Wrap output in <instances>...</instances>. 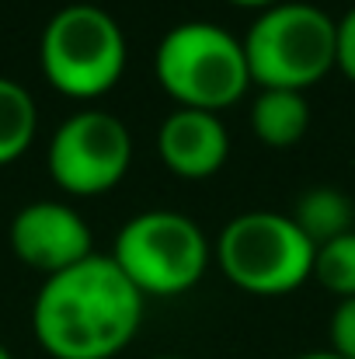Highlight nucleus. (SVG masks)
Masks as SVG:
<instances>
[{"instance_id": "nucleus-1", "label": "nucleus", "mask_w": 355, "mask_h": 359, "mask_svg": "<svg viewBox=\"0 0 355 359\" xmlns=\"http://www.w3.org/2000/svg\"><path fill=\"white\" fill-rule=\"evenodd\" d=\"M143 300L112 255H91L49 276L35 293V342L53 359H112L136 339Z\"/></svg>"}, {"instance_id": "nucleus-2", "label": "nucleus", "mask_w": 355, "mask_h": 359, "mask_svg": "<svg viewBox=\"0 0 355 359\" xmlns=\"http://www.w3.org/2000/svg\"><path fill=\"white\" fill-rule=\"evenodd\" d=\"M160 88L178 102V109L223 112L251 88V70L244 42L213 21L174 25L153 56Z\"/></svg>"}, {"instance_id": "nucleus-3", "label": "nucleus", "mask_w": 355, "mask_h": 359, "mask_svg": "<svg viewBox=\"0 0 355 359\" xmlns=\"http://www.w3.org/2000/svg\"><path fill=\"white\" fill-rule=\"evenodd\" d=\"M338 21L314 4H272L265 7L244 42L251 84L303 91L335 70Z\"/></svg>"}, {"instance_id": "nucleus-4", "label": "nucleus", "mask_w": 355, "mask_h": 359, "mask_svg": "<svg viewBox=\"0 0 355 359\" xmlns=\"http://www.w3.org/2000/svg\"><path fill=\"white\" fill-rule=\"evenodd\" d=\"M39 63L60 95L91 102L118 84L125 70V35L105 7L70 4L46 21Z\"/></svg>"}, {"instance_id": "nucleus-5", "label": "nucleus", "mask_w": 355, "mask_h": 359, "mask_svg": "<svg viewBox=\"0 0 355 359\" xmlns=\"http://www.w3.org/2000/svg\"><path fill=\"white\" fill-rule=\"evenodd\" d=\"M314 244L289 213L247 210L216 241V262L237 290L254 297H286L314 279Z\"/></svg>"}, {"instance_id": "nucleus-6", "label": "nucleus", "mask_w": 355, "mask_h": 359, "mask_svg": "<svg viewBox=\"0 0 355 359\" xmlns=\"http://www.w3.org/2000/svg\"><path fill=\"white\" fill-rule=\"evenodd\" d=\"M112 262L143 297H181L209 265V238L174 210H146L122 224Z\"/></svg>"}, {"instance_id": "nucleus-7", "label": "nucleus", "mask_w": 355, "mask_h": 359, "mask_svg": "<svg viewBox=\"0 0 355 359\" xmlns=\"http://www.w3.org/2000/svg\"><path fill=\"white\" fill-rule=\"evenodd\" d=\"M46 164L63 192L102 196L125 178L132 164V136L118 116L84 109L60 122V129L49 140Z\"/></svg>"}, {"instance_id": "nucleus-8", "label": "nucleus", "mask_w": 355, "mask_h": 359, "mask_svg": "<svg viewBox=\"0 0 355 359\" xmlns=\"http://www.w3.org/2000/svg\"><path fill=\"white\" fill-rule=\"evenodd\" d=\"M7 234H11V251L21 258V265L46 272V279L95 255L88 220L67 203H49V199L28 203L25 210L14 213Z\"/></svg>"}, {"instance_id": "nucleus-9", "label": "nucleus", "mask_w": 355, "mask_h": 359, "mask_svg": "<svg viewBox=\"0 0 355 359\" xmlns=\"http://www.w3.org/2000/svg\"><path fill=\"white\" fill-rule=\"evenodd\" d=\"M157 154L178 178L202 182L227 164L230 133L216 112L174 109L157 129Z\"/></svg>"}, {"instance_id": "nucleus-10", "label": "nucleus", "mask_w": 355, "mask_h": 359, "mask_svg": "<svg viewBox=\"0 0 355 359\" xmlns=\"http://www.w3.org/2000/svg\"><path fill=\"white\" fill-rule=\"evenodd\" d=\"M251 129L265 147H275V150L300 143L310 129V105L303 91L261 88L258 98L251 102Z\"/></svg>"}, {"instance_id": "nucleus-11", "label": "nucleus", "mask_w": 355, "mask_h": 359, "mask_svg": "<svg viewBox=\"0 0 355 359\" xmlns=\"http://www.w3.org/2000/svg\"><path fill=\"white\" fill-rule=\"evenodd\" d=\"M289 217H293V224L307 234V241H310L314 248H321V244H328V241L355 231L352 199H349L342 189H331V185L307 189V192L293 203Z\"/></svg>"}, {"instance_id": "nucleus-12", "label": "nucleus", "mask_w": 355, "mask_h": 359, "mask_svg": "<svg viewBox=\"0 0 355 359\" xmlns=\"http://www.w3.org/2000/svg\"><path fill=\"white\" fill-rule=\"evenodd\" d=\"M39 129L35 98L11 77H0V168L18 161Z\"/></svg>"}, {"instance_id": "nucleus-13", "label": "nucleus", "mask_w": 355, "mask_h": 359, "mask_svg": "<svg viewBox=\"0 0 355 359\" xmlns=\"http://www.w3.org/2000/svg\"><path fill=\"white\" fill-rule=\"evenodd\" d=\"M314 279L338 300L355 297V231L328 241L314 251Z\"/></svg>"}, {"instance_id": "nucleus-14", "label": "nucleus", "mask_w": 355, "mask_h": 359, "mask_svg": "<svg viewBox=\"0 0 355 359\" xmlns=\"http://www.w3.org/2000/svg\"><path fill=\"white\" fill-rule=\"evenodd\" d=\"M328 332H331V353L342 359H355V297L338 300Z\"/></svg>"}, {"instance_id": "nucleus-15", "label": "nucleus", "mask_w": 355, "mask_h": 359, "mask_svg": "<svg viewBox=\"0 0 355 359\" xmlns=\"http://www.w3.org/2000/svg\"><path fill=\"white\" fill-rule=\"evenodd\" d=\"M335 67L355 81V7L338 21V35H335Z\"/></svg>"}, {"instance_id": "nucleus-16", "label": "nucleus", "mask_w": 355, "mask_h": 359, "mask_svg": "<svg viewBox=\"0 0 355 359\" xmlns=\"http://www.w3.org/2000/svg\"><path fill=\"white\" fill-rule=\"evenodd\" d=\"M293 359H342V356H335L331 349H314V353H300V356H293Z\"/></svg>"}, {"instance_id": "nucleus-17", "label": "nucleus", "mask_w": 355, "mask_h": 359, "mask_svg": "<svg viewBox=\"0 0 355 359\" xmlns=\"http://www.w3.org/2000/svg\"><path fill=\"white\" fill-rule=\"evenodd\" d=\"M230 4H240V7H272V4H279V0H230Z\"/></svg>"}, {"instance_id": "nucleus-18", "label": "nucleus", "mask_w": 355, "mask_h": 359, "mask_svg": "<svg viewBox=\"0 0 355 359\" xmlns=\"http://www.w3.org/2000/svg\"><path fill=\"white\" fill-rule=\"evenodd\" d=\"M0 359H14V356H11V349H7L4 342H0Z\"/></svg>"}, {"instance_id": "nucleus-19", "label": "nucleus", "mask_w": 355, "mask_h": 359, "mask_svg": "<svg viewBox=\"0 0 355 359\" xmlns=\"http://www.w3.org/2000/svg\"><path fill=\"white\" fill-rule=\"evenodd\" d=\"M160 359H181V356H160Z\"/></svg>"}]
</instances>
